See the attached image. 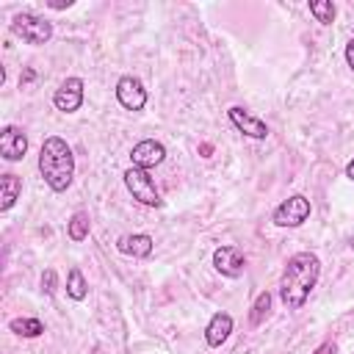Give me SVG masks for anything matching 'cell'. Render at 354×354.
Returning a JSON list of instances; mask_svg holds the SVG:
<instances>
[{
	"label": "cell",
	"instance_id": "obj_1",
	"mask_svg": "<svg viewBox=\"0 0 354 354\" xmlns=\"http://www.w3.org/2000/svg\"><path fill=\"white\" fill-rule=\"evenodd\" d=\"M318 274H321L318 254H313V252H296L288 260L285 271H282V282H279V299H282V304L288 310H299L307 301L310 290L315 288Z\"/></svg>",
	"mask_w": 354,
	"mask_h": 354
},
{
	"label": "cell",
	"instance_id": "obj_2",
	"mask_svg": "<svg viewBox=\"0 0 354 354\" xmlns=\"http://www.w3.org/2000/svg\"><path fill=\"white\" fill-rule=\"evenodd\" d=\"M39 171L53 191L69 188L72 174H75V155L64 138H58V136L44 138L41 152H39Z\"/></svg>",
	"mask_w": 354,
	"mask_h": 354
},
{
	"label": "cell",
	"instance_id": "obj_3",
	"mask_svg": "<svg viewBox=\"0 0 354 354\" xmlns=\"http://www.w3.org/2000/svg\"><path fill=\"white\" fill-rule=\"evenodd\" d=\"M11 33L28 44H44L53 36V25L36 14H17L11 19Z\"/></svg>",
	"mask_w": 354,
	"mask_h": 354
},
{
	"label": "cell",
	"instance_id": "obj_4",
	"mask_svg": "<svg viewBox=\"0 0 354 354\" xmlns=\"http://www.w3.org/2000/svg\"><path fill=\"white\" fill-rule=\"evenodd\" d=\"M124 185H127V191L133 194V199H138L141 205H147V207H158V205H160V194H158L152 177L147 174V169L130 166V169L124 171Z\"/></svg>",
	"mask_w": 354,
	"mask_h": 354
},
{
	"label": "cell",
	"instance_id": "obj_5",
	"mask_svg": "<svg viewBox=\"0 0 354 354\" xmlns=\"http://www.w3.org/2000/svg\"><path fill=\"white\" fill-rule=\"evenodd\" d=\"M307 216H310V199L301 196V194H293V196H288L285 202H279L274 207L271 218H274L277 227H299V224L307 221Z\"/></svg>",
	"mask_w": 354,
	"mask_h": 354
},
{
	"label": "cell",
	"instance_id": "obj_6",
	"mask_svg": "<svg viewBox=\"0 0 354 354\" xmlns=\"http://www.w3.org/2000/svg\"><path fill=\"white\" fill-rule=\"evenodd\" d=\"M116 100H119V105L127 108V111H141V108L147 105V88L141 86L138 77L124 75V77H119V83H116Z\"/></svg>",
	"mask_w": 354,
	"mask_h": 354
},
{
	"label": "cell",
	"instance_id": "obj_7",
	"mask_svg": "<svg viewBox=\"0 0 354 354\" xmlns=\"http://www.w3.org/2000/svg\"><path fill=\"white\" fill-rule=\"evenodd\" d=\"M53 102H55L58 111L75 113V111L83 105V80H80V77H66V80L61 83V88H55Z\"/></svg>",
	"mask_w": 354,
	"mask_h": 354
},
{
	"label": "cell",
	"instance_id": "obj_8",
	"mask_svg": "<svg viewBox=\"0 0 354 354\" xmlns=\"http://www.w3.org/2000/svg\"><path fill=\"white\" fill-rule=\"evenodd\" d=\"M213 266L216 271H221L224 277H241L243 274V266H246V257L238 246H218L213 252Z\"/></svg>",
	"mask_w": 354,
	"mask_h": 354
},
{
	"label": "cell",
	"instance_id": "obj_9",
	"mask_svg": "<svg viewBox=\"0 0 354 354\" xmlns=\"http://www.w3.org/2000/svg\"><path fill=\"white\" fill-rule=\"evenodd\" d=\"M130 158H133V166H138V169H152V166L163 163L166 149H163L160 141H155V138H144V141H138V144L133 147Z\"/></svg>",
	"mask_w": 354,
	"mask_h": 354
},
{
	"label": "cell",
	"instance_id": "obj_10",
	"mask_svg": "<svg viewBox=\"0 0 354 354\" xmlns=\"http://www.w3.org/2000/svg\"><path fill=\"white\" fill-rule=\"evenodd\" d=\"M227 116H230V122H232L241 133H246L249 138H266V136H268L266 122H263V119H257V116H252V113H249V111H243L241 105H232V108L227 111Z\"/></svg>",
	"mask_w": 354,
	"mask_h": 354
},
{
	"label": "cell",
	"instance_id": "obj_11",
	"mask_svg": "<svg viewBox=\"0 0 354 354\" xmlns=\"http://www.w3.org/2000/svg\"><path fill=\"white\" fill-rule=\"evenodd\" d=\"M25 152H28L25 133L17 130V127H6L3 136H0V155L6 160H19V158H25Z\"/></svg>",
	"mask_w": 354,
	"mask_h": 354
},
{
	"label": "cell",
	"instance_id": "obj_12",
	"mask_svg": "<svg viewBox=\"0 0 354 354\" xmlns=\"http://www.w3.org/2000/svg\"><path fill=\"white\" fill-rule=\"evenodd\" d=\"M152 246H155V241H152L149 235H144V232L122 235V238L116 241V249H119L122 254H130V257H149V254H152Z\"/></svg>",
	"mask_w": 354,
	"mask_h": 354
},
{
	"label": "cell",
	"instance_id": "obj_13",
	"mask_svg": "<svg viewBox=\"0 0 354 354\" xmlns=\"http://www.w3.org/2000/svg\"><path fill=\"white\" fill-rule=\"evenodd\" d=\"M230 332H232V315L230 313H216L210 318V324L205 326V340H207V346L216 348L230 337Z\"/></svg>",
	"mask_w": 354,
	"mask_h": 354
},
{
	"label": "cell",
	"instance_id": "obj_14",
	"mask_svg": "<svg viewBox=\"0 0 354 354\" xmlns=\"http://www.w3.org/2000/svg\"><path fill=\"white\" fill-rule=\"evenodd\" d=\"M22 191V180L17 174H3L0 177V210H8Z\"/></svg>",
	"mask_w": 354,
	"mask_h": 354
},
{
	"label": "cell",
	"instance_id": "obj_15",
	"mask_svg": "<svg viewBox=\"0 0 354 354\" xmlns=\"http://www.w3.org/2000/svg\"><path fill=\"white\" fill-rule=\"evenodd\" d=\"M8 329H11L14 335H22V337H39V335L44 332V324H41L39 318H14V321L8 324Z\"/></svg>",
	"mask_w": 354,
	"mask_h": 354
},
{
	"label": "cell",
	"instance_id": "obj_16",
	"mask_svg": "<svg viewBox=\"0 0 354 354\" xmlns=\"http://www.w3.org/2000/svg\"><path fill=\"white\" fill-rule=\"evenodd\" d=\"M66 235H69L75 243L86 241V235H88V213L77 210V213L69 218V224H66Z\"/></svg>",
	"mask_w": 354,
	"mask_h": 354
},
{
	"label": "cell",
	"instance_id": "obj_17",
	"mask_svg": "<svg viewBox=\"0 0 354 354\" xmlns=\"http://www.w3.org/2000/svg\"><path fill=\"white\" fill-rule=\"evenodd\" d=\"M66 293H69L75 301H83V299H86L88 285H86V279H83V271H80V268H72V271H69V279H66Z\"/></svg>",
	"mask_w": 354,
	"mask_h": 354
},
{
	"label": "cell",
	"instance_id": "obj_18",
	"mask_svg": "<svg viewBox=\"0 0 354 354\" xmlns=\"http://www.w3.org/2000/svg\"><path fill=\"white\" fill-rule=\"evenodd\" d=\"M310 14L321 25H332L335 22V3L332 0H310Z\"/></svg>",
	"mask_w": 354,
	"mask_h": 354
},
{
	"label": "cell",
	"instance_id": "obj_19",
	"mask_svg": "<svg viewBox=\"0 0 354 354\" xmlns=\"http://www.w3.org/2000/svg\"><path fill=\"white\" fill-rule=\"evenodd\" d=\"M268 310H271V293H268V290H263V293H257V299H254V304H252L249 321H252L254 326H260V324L266 321Z\"/></svg>",
	"mask_w": 354,
	"mask_h": 354
},
{
	"label": "cell",
	"instance_id": "obj_20",
	"mask_svg": "<svg viewBox=\"0 0 354 354\" xmlns=\"http://www.w3.org/2000/svg\"><path fill=\"white\" fill-rule=\"evenodd\" d=\"M55 285H58V277H55L53 268H47V271L41 274V290H44V293H55Z\"/></svg>",
	"mask_w": 354,
	"mask_h": 354
},
{
	"label": "cell",
	"instance_id": "obj_21",
	"mask_svg": "<svg viewBox=\"0 0 354 354\" xmlns=\"http://www.w3.org/2000/svg\"><path fill=\"white\" fill-rule=\"evenodd\" d=\"M337 348H335V343L332 340H326V343H321L318 348H315V354H335Z\"/></svg>",
	"mask_w": 354,
	"mask_h": 354
},
{
	"label": "cell",
	"instance_id": "obj_22",
	"mask_svg": "<svg viewBox=\"0 0 354 354\" xmlns=\"http://www.w3.org/2000/svg\"><path fill=\"white\" fill-rule=\"evenodd\" d=\"M346 64H348V66L354 69V39H351V41L346 44Z\"/></svg>",
	"mask_w": 354,
	"mask_h": 354
},
{
	"label": "cell",
	"instance_id": "obj_23",
	"mask_svg": "<svg viewBox=\"0 0 354 354\" xmlns=\"http://www.w3.org/2000/svg\"><path fill=\"white\" fill-rule=\"evenodd\" d=\"M47 6H50V8H55V11H61V8H69V6H72V0H50Z\"/></svg>",
	"mask_w": 354,
	"mask_h": 354
},
{
	"label": "cell",
	"instance_id": "obj_24",
	"mask_svg": "<svg viewBox=\"0 0 354 354\" xmlns=\"http://www.w3.org/2000/svg\"><path fill=\"white\" fill-rule=\"evenodd\" d=\"M199 155H202V158H210V155H213V144H207V141L199 144Z\"/></svg>",
	"mask_w": 354,
	"mask_h": 354
},
{
	"label": "cell",
	"instance_id": "obj_25",
	"mask_svg": "<svg viewBox=\"0 0 354 354\" xmlns=\"http://www.w3.org/2000/svg\"><path fill=\"white\" fill-rule=\"evenodd\" d=\"M33 77H36V72H33V69H25V72H22V77H19V83H30Z\"/></svg>",
	"mask_w": 354,
	"mask_h": 354
},
{
	"label": "cell",
	"instance_id": "obj_26",
	"mask_svg": "<svg viewBox=\"0 0 354 354\" xmlns=\"http://www.w3.org/2000/svg\"><path fill=\"white\" fill-rule=\"evenodd\" d=\"M346 177H348V180H354V158L346 163Z\"/></svg>",
	"mask_w": 354,
	"mask_h": 354
},
{
	"label": "cell",
	"instance_id": "obj_27",
	"mask_svg": "<svg viewBox=\"0 0 354 354\" xmlns=\"http://www.w3.org/2000/svg\"><path fill=\"white\" fill-rule=\"evenodd\" d=\"M348 246H351V249H354V238H351V241H348Z\"/></svg>",
	"mask_w": 354,
	"mask_h": 354
},
{
	"label": "cell",
	"instance_id": "obj_28",
	"mask_svg": "<svg viewBox=\"0 0 354 354\" xmlns=\"http://www.w3.org/2000/svg\"><path fill=\"white\" fill-rule=\"evenodd\" d=\"M94 354H102V351H100V348H94Z\"/></svg>",
	"mask_w": 354,
	"mask_h": 354
}]
</instances>
